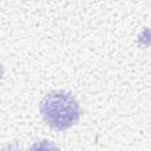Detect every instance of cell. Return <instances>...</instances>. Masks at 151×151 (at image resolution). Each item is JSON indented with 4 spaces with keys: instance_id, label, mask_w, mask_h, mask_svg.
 Masks as SVG:
<instances>
[{
    "instance_id": "1",
    "label": "cell",
    "mask_w": 151,
    "mask_h": 151,
    "mask_svg": "<svg viewBox=\"0 0 151 151\" xmlns=\"http://www.w3.org/2000/svg\"><path fill=\"white\" fill-rule=\"evenodd\" d=\"M44 119L55 129H67L72 126L79 117V107L76 99L64 92L47 94L40 106Z\"/></svg>"
}]
</instances>
